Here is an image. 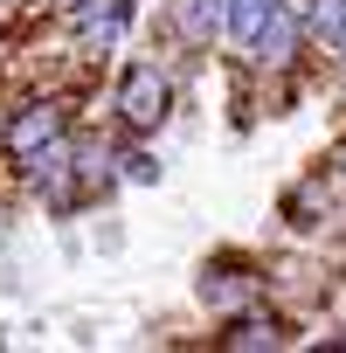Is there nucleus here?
<instances>
[{
    "label": "nucleus",
    "instance_id": "f03ea898",
    "mask_svg": "<svg viewBox=\"0 0 346 353\" xmlns=\"http://www.w3.org/2000/svg\"><path fill=\"white\" fill-rule=\"evenodd\" d=\"M63 139V104H28L14 125H8V152L14 159H35V152H49Z\"/></svg>",
    "mask_w": 346,
    "mask_h": 353
},
{
    "label": "nucleus",
    "instance_id": "7ed1b4c3",
    "mask_svg": "<svg viewBox=\"0 0 346 353\" xmlns=\"http://www.w3.org/2000/svg\"><path fill=\"white\" fill-rule=\"evenodd\" d=\"M70 14H77V35L90 49H111L132 21V0H70Z\"/></svg>",
    "mask_w": 346,
    "mask_h": 353
},
{
    "label": "nucleus",
    "instance_id": "9b49d317",
    "mask_svg": "<svg viewBox=\"0 0 346 353\" xmlns=\"http://www.w3.org/2000/svg\"><path fill=\"white\" fill-rule=\"evenodd\" d=\"M339 56H346V35H339Z\"/></svg>",
    "mask_w": 346,
    "mask_h": 353
},
{
    "label": "nucleus",
    "instance_id": "423d86ee",
    "mask_svg": "<svg viewBox=\"0 0 346 353\" xmlns=\"http://www.w3.org/2000/svg\"><path fill=\"white\" fill-rule=\"evenodd\" d=\"M277 8H284V0H229V28H222V35H229L236 49H256V35L270 28Z\"/></svg>",
    "mask_w": 346,
    "mask_h": 353
},
{
    "label": "nucleus",
    "instance_id": "1a4fd4ad",
    "mask_svg": "<svg viewBox=\"0 0 346 353\" xmlns=\"http://www.w3.org/2000/svg\"><path fill=\"white\" fill-rule=\"evenodd\" d=\"M236 346H284V332H277V325H243Z\"/></svg>",
    "mask_w": 346,
    "mask_h": 353
},
{
    "label": "nucleus",
    "instance_id": "39448f33",
    "mask_svg": "<svg viewBox=\"0 0 346 353\" xmlns=\"http://www.w3.org/2000/svg\"><path fill=\"white\" fill-rule=\"evenodd\" d=\"M298 35H305V21H298V8H291V0H284V8L270 14V28L256 35V63H291V49H298Z\"/></svg>",
    "mask_w": 346,
    "mask_h": 353
},
{
    "label": "nucleus",
    "instance_id": "20e7f679",
    "mask_svg": "<svg viewBox=\"0 0 346 353\" xmlns=\"http://www.w3.org/2000/svg\"><path fill=\"white\" fill-rule=\"evenodd\" d=\"M173 28L187 42H215L229 28V0H173Z\"/></svg>",
    "mask_w": 346,
    "mask_h": 353
},
{
    "label": "nucleus",
    "instance_id": "9d476101",
    "mask_svg": "<svg viewBox=\"0 0 346 353\" xmlns=\"http://www.w3.org/2000/svg\"><path fill=\"white\" fill-rule=\"evenodd\" d=\"M125 173H132V181H159V166H152L145 152H132V159H125Z\"/></svg>",
    "mask_w": 346,
    "mask_h": 353
},
{
    "label": "nucleus",
    "instance_id": "f257e3e1",
    "mask_svg": "<svg viewBox=\"0 0 346 353\" xmlns=\"http://www.w3.org/2000/svg\"><path fill=\"white\" fill-rule=\"evenodd\" d=\"M166 104H173V83H166V70H152V63H132V70H125V83H118V118H125L132 132H152V125L166 118Z\"/></svg>",
    "mask_w": 346,
    "mask_h": 353
},
{
    "label": "nucleus",
    "instance_id": "0eeeda50",
    "mask_svg": "<svg viewBox=\"0 0 346 353\" xmlns=\"http://www.w3.org/2000/svg\"><path fill=\"white\" fill-rule=\"evenodd\" d=\"M250 270H208V284H201V298L215 305V312H236V305H250Z\"/></svg>",
    "mask_w": 346,
    "mask_h": 353
},
{
    "label": "nucleus",
    "instance_id": "6e6552de",
    "mask_svg": "<svg viewBox=\"0 0 346 353\" xmlns=\"http://www.w3.org/2000/svg\"><path fill=\"white\" fill-rule=\"evenodd\" d=\"M305 21H312L318 35L339 42V35H346V0H312V14H305Z\"/></svg>",
    "mask_w": 346,
    "mask_h": 353
}]
</instances>
